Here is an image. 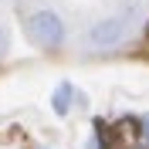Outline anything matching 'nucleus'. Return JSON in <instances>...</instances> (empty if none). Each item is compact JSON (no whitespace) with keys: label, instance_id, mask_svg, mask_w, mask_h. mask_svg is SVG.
<instances>
[{"label":"nucleus","instance_id":"f257e3e1","mask_svg":"<svg viewBox=\"0 0 149 149\" xmlns=\"http://www.w3.org/2000/svg\"><path fill=\"white\" fill-rule=\"evenodd\" d=\"M24 34L34 47L47 51V54H58L61 47L68 44V24L65 17L51 7H37L24 17Z\"/></svg>","mask_w":149,"mask_h":149},{"label":"nucleus","instance_id":"f03ea898","mask_svg":"<svg viewBox=\"0 0 149 149\" xmlns=\"http://www.w3.org/2000/svg\"><path fill=\"white\" fill-rule=\"evenodd\" d=\"M125 34H129V24L119 14H112V17H98V20L88 24L85 44L92 47V51H115V47L125 44Z\"/></svg>","mask_w":149,"mask_h":149},{"label":"nucleus","instance_id":"7ed1b4c3","mask_svg":"<svg viewBox=\"0 0 149 149\" xmlns=\"http://www.w3.org/2000/svg\"><path fill=\"white\" fill-rule=\"evenodd\" d=\"M74 102H78V92H74L71 81H61L54 92H51V109H54V115H68Z\"/></svg>","mask_w":149,"mask_h":149},{"label":"nucleus","instance_id":"20e7f679","mask_svg":"<svg viewBox=\"0 0 149 149\" xmlns=\"http://www.w3.org/2000/svg\"><path fill=\"white\" fill-rule=\"evenodd\" d=\"M7 51H10V31H7L3 20H0V61L7 58Z\"/></svg>","mask_w":149,"mask_h":149},{"label":"nucleus","instance_id":"39448f33","mask_svg":"<svg viewBox=\"0 0 149 149\" xmlns=\"http://www.w3.org/2000/svg\"><path fill=\"white\" fill-rule=\"evenodd\" d=\"M139 132H142V139L149 142V112H146V115L139 119Z\"/></svg>","mask_w":149,"mask_h":149}]
</instances>
